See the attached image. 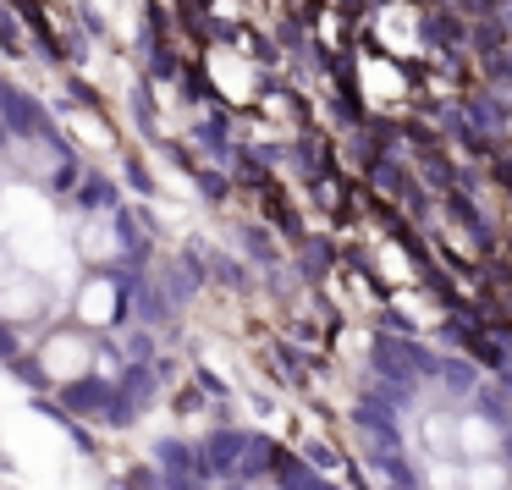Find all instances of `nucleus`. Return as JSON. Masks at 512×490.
<instances>
[{"instance_id":"nucleus-8","label":"nucleus","mask_w":512,"mask_h":490,"mask_svg":"<svg viewBox=\"0 0 512 490\" xmlns=\"http://www.w3.org/2000/svg\"><path fill=\"white\" fill-rule=\"evenodd\" d=\"M6 265H12V248H0V281H6Z\"/></svg>"},{"instance_id":"nucleus-7","label":"nucleus","mask_w":512,"mask_h":490,"mask_svg":"<svg viewBox=\"0 0 512 490\" xmlns=\"http://www.w3.org/2000/svg\"><path fill=\"white\" fill-rule=\"evenodd\" d=\"M39 309V298L28 287H17V292H0V314H6V320H28V314Z\"/></svg>"},{"instance_id":"nucleus-6","label":"nucleus","mask_w":512,"mask_h":490,"mask_svg":"<svg viewBox=\"0 0 512 490\" xmlns=\"http://www.w3.org/2000/svg\"><path fill=\"white\" fill-rule=\"evenodd\" d=\"M116 248H122V243H116V232H111V226H105V221H94L89 232H83L78 254H83V259H111Z\"/></svg>"},{"instance_id":"nucleus-2","label":"nucleus","mask_w":512,"mask_h":490,"mask_svg":"<svg viewBox=\"0 0 512 490\" xmlns=\"http://www.w3.org/2000/svg\"><path fill=\"white\" fill-rule=\"evenodd\" d=\"M89 364H94L89 336H72V331H56L45 342V353H39V369H45L50 380H78Z\"/></svg>"},{"instance_id":"nucleus-3","label":"nucleus","mask_w":512,"mask_h":490,"mask_svg":"<svg viewBox=\"0 0 512 490\" xmlns=\"http://www.w3.org/2000/svg\"><path fill=\"white\" fill-rule=\"evenodd\" d=\"M78 320H83V325H111V320H116V281H105V276L83 281V292H78Z\"/></svg>"},{"instance_id":"nucleus-1","label":"nucleus","mask_w":512,"mask_h":490,"mask_svg":"<svg viewBox=\"0 0 512 490\" xmlns=\"http://www.w3.org/2000/svg\"><path fill=\"white\" fill-rule=\"evenodd\" d=\"M0 232H6L12 259H23V265H67V237H61V221L39 188H0Z\"/></svg>"},{"instance_id":"nucleus-4","label":"nucleus","mask_w":512,"mask_h":490,"mask_svg":"<svg viewBox=\"0 0 512 490\" xmlns=\"http://www.w3.org/2000/svg\"><path fill=\"white\" fill-rule=\"evenodd\" d=\"M457 446H463L474 463H485V457H496V446H501V430L490 419H479V413H468L463 424H457Z\"/></svg>"},{"instance_id":"nucleus-5","label":"nucleus","mask_w":512,"mask_h":490,"mask_svg":"<svg viewBox=\"0 0 512 490\" xmlns=\"http://www.w3.org/2000/svg\"><path fill=\"white\" fill-rule=\"evenodd\" d=\"M463 490H512V479H507V468H501V463H490V457H485V463H474L463 474Z\"/></svg>"}]
</instances>
